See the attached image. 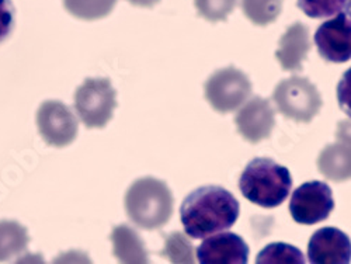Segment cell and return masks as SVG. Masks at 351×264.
I'll return each mask as SVG.
<instances>
[{
  "instance_id": "7a4b0ae2",
  "label": "cell",
  "mask_w": 351,
  "mask_h": 264,
  "mask_svg": "<svg viewBox=\"0 0 351 264\" xmlns=\"http://www.w3.org/2000/svg\"><path fill=\"white\" fill-rule=\"evenodd\" d=\"M291 173L273 159L256 158L242 171L239 189L246 200L263 208H276L289 195Z\"/></svg>"
},
{
  "instance_id": "603a6c76",
  "label": "cell",
  "mask_w": 351,
  "mask_h": 264,
  "mask_svg": "<svg viewBox=\"0 0 351 264\" xmlns=\"http://www.w3.org/2000/svg\"><path fill=\"white\" fill-rule=\"evenodd\" d=\"M14 16L12 0H0V43L10 36L14 27Z\"/></svg>"
},
{
  "instance_id": "ffe728a7",
  "label": "cell",
  "mask_w": 351,
  "mask_h": 264,
  "mask_svg": "<svg viewBox=\"0 0 351 264\" xmlns=\"http://www.w3.org/2000/svg\"><path fill=\"white\" fill-rule=\"evenodd\" d=\"M256 263H295L304 264L305 257L300 249L287 243H271L260 252Z\"/></svg>"
},
{
  "instance_id": "2e32d148",
  "label": "cell",
  "mask_w": 351,
  "mask_h": 264,
  "mask_svg": "<svg viewBox=\"0 0 351 264\" xmlns=\"http://www.w3.org/2000/svg\"><path fill=\"white\" fill-rule=\"evenodd\" d=\"M28 245L27 229L14 221H0V261L23 253Z\"/></svg>"
},
{
  "instance_id": "6da1fadb",
  "label": "cell",
  "mask_w": 351,
  "mask_h": 264,
  "mask_svg": "<svg viewBox=\"0 0 351 264\" xmlns=\"http://www.w3.org/2000/svg\"><path fill=\"white\" fill-rule=\"evenodd\" d=\"M241 214L239 201L219 186L199 187L190 193L180 208L182 224L189 237L204 239L229 229Z\"/></svg>"
},
{
  "instance_id": "9a60e30c",
  "label": "cell",
  "mask_w": 351,
  "mask_h": 264,
  "mask_svg": "<svg viewBox=\"0 0 351 264\" xmlns=\"http://www.w3.org/2000/svg\"><path fill=\"white\" fill-rule=\"evenodd\" d=\"M114 256L121 263H148L149 254L145 248L139 233L128 226L119 225L111 233Z\"/></svg>"
},
{
  "instance_id": "d6986e66",
  "label": "cell",
  "mask_w": 351,
  "mask_h": 264,
  "mask_svg": "<svg viewBox=\"0 0 351 264\" xmlns=\"http://www.w3.org/2000/svg\"><path fill=\"white\" fill-rule=\"evenodd\" d=\"M171 263H194V246L182 232L170 233L162 253Z\"/></svg>"
},
{
  "instance_id": "9c48e42d",
  "label": "cell",
  "mask_w": 351,
  "mask_h": 264,
  "mask_svg": "<svg viewBox=\"0 0 351 264\" xmlns=\"http://www.w3.org/2000/svg\"><path fill=\"white\" fill-rule=\"evenodd\" d=\"M315 44L325 61L343 64L351 58V23L348 12L320 24L315 33Z\"/></svg>"
},
{
  "instance_id": "e0dca14e",
  "label": "cell",
  "mask_w": 351,
  "mask_h": 264,
  "mask_svg": "<svg viewBox=\"0 0 351 264\" xmlns=\"http://www.w3.org/2000/svg\"><path fill=\"white\" fill-rule=\"evenodd\" d=\"M284 0H242L245 16L256 25H269L281 14Z\"/></svg>"
},
{
  "instance_id": "277c9868",
  "label": "cell",
  "mask_w": 351,
  "mask_h": 264,
  "mask_svg": "<svg viewBox=\"0 0 351 264\" xmlns=\"http://www.w3.org/2000/svg\"><path fill=\"white\" fill-rule=\"evenodd\" d=\"M273 100L285 119L297 123H311L324 104L316 86L301 76L281 80L273 93Z\"/></svg>"
},
{
  "instance_id": "5b68a950",
  "label": "cell",
  "mask_w": 351,
  "mask_h": 264,
  "mask_svg": "<svg viewBox=\"0 0 351 264\" xmlns=\"http://www.w3.org/2000/svg\"><path fill=\"white\" fill-rule=\"evenodd\" d=\"M75 108L87 128H104L117 108V92L106 77L86 79L75 93Z\"/></svg>"
},
{
  "instance_id": "7c38bea8",
  "label": "cell",
  "mask_w": 351,
  "mask_h": 264,
  "mask_svg": "<svg viewBox=\"0 0 351 264\" xmlns=\"http://www.w3.org/2000/svg\"><path fill=\"white\" fill-rule=\"evenodd\" d=\"M308 259L315 264H348L351 260L350 239L337 228H322L312 235L308 245Z\"/></svg>"
},
{
  "instance_id": "30bf717a",
  "label": "cell",
  "mask_w": 351,
  "mask_h": 264,
  "mask_svg": "<svg viewBox=\"0 0 351 264\" xmlns=\"http://www.w3.org/2000/svg\"><path fill=\"white\" fill-rule=\"evenodd\" d=\"M249 246L237 233L222 232L210 235L197 249V259L202 264H245L249 260Z\"/></svg>"
},
{
  "instance_id": "3957f363",
  "label": "cell",
  "mask_w": 351,
  "mask_h": 264,
  "mask_svg": "<svg viewBox=\"0 0 351 264\" xmlns=\"http://www.w3.org/2000/svg\"><path fill=\"white\" fill-rule=\"evenodd\" d=\"M124 204L128 218L136 226L154 230L170 221L174 200L165 182L155 178H143L130 186Z\"/></svg>"
},
{
  "instance_id": "44dd1931",
  "label": "cell",
  "mask_w": 351,
  "mask_h": 264,
  "mask_svg": "<svg viewBox=\"0 0 351 264\" xmlns=\"http://www.w3.org/2000/svg\"><path fill=\"white\" fill-rule=\"evenodd\" d=\"M298 8L312 19H325L348 10L350 0H298Z\"/></svg>"
},
{
  "instance_id": "ac0fdd59",
  "label": "cell",
  "mask_w": 351,
  "mask_h": 264,
  "mask_svg": "<svg viewBox=\"0 0 351 264\" xmlns=\"http://www.w3.org/2000/svg\"><path fill=\"white\" fill-rule=\"evenodd\" d=\"M117 0H64L65 9L80 20H99L107 17Z\"/></svg>"
},
{
  "instance_id": "8992f818",
  "label": "cell",
  "mask_w": 351,
  "mask_h": 264,
  "mask_svg": "<svg viewBox=\"0 0 351 264\" xmlns=\"http://www.w3.org/2000/svg\"><path fill=\"white\" fill-rule=\"evenodd\" d=\"M252 95V82L239 69L228 67L211 75L206 83V97L218 112L239 108Z\"/></svg>"
},
{
  "instance_id": "8fae6325",
  "label": "cell",
  "mask_w": 351,
  "mask_h": 264,
  "mask_svg": "<svg viewBox=\"0 0 351 264\" xmlns=\"http://www.w3.org/2000/svg\"><path fill=\"white\" fill-rule=\"evenodd\" d=\"M237 128L250 143L267 139L276 125L274 110L270 101L263 97H253L237 115Z\"/></svg>"
},
{
  "instance_id": "7402d4cb",
  "label": "cell",
  "mask_w": 351,
  "mask_h": 264,
  "mask_svg": "<svg viewBox=\"0 0 351 264\" xmlns=\"http://www.w3.org/2000/svg\"><path fill=\"white\" fill-rule=\"evenodd\" d=\"M238 0H194L195 9L201 17L208 21H225L235 10Z\"/></svg>"
},
{
  "instance_id": "cb8c5ba5",
  "label": "cell",
  "mask_w": 351,
  "mask_h": 264,
  "mask_svg": "<svg viewBox=\"0 0 351 264\" xmlns=\"http://www.w3.org/2000/svg\"><path fill=\"white\" fill-rule=\"evenodd\" d=\"M128 2L138 8H154L160 0H128Z\"/></svg>"
},
{
  "instance_id": "52a82bcc",
  "label": "cell",
  "mask_w": 351,
  "mask_h": 264,
  "mask_svg": "<svg viewBox=\"0 0 351 264\" xmlns=\"http://www.w3.org/2000/svg\"><path fill=\"white\" fill-rule=\"evenodd\" d=\"M335 210L332 189L324 182H306L301 184L289 201V213L295 222L315 225L330 217Z\"/></svg>"
},
{
  "instance_id": "4fadbf2b",
  "label": "cell",
  "mask_w": 351,
  "mask_h": 264,
  "mask_svg": "<svg viewBox=\"0 0 351 264\" xmlns=\"http://www.w3.org/2000/svg\"><path fill=\"white\" fill-rule=\"evenodd\" d=\"M309 51L311 38L308 27L302 23H295L289 25L280 38L276 56L284 71L297 72L302 69Z\"/></svg>"
},
{
  "instance_id": "ba28073f",
  "label": "cell",
  "mask_w": 351,
  "mask_h": 264,
  "mask_svg": "<svg viewBox=\"0 0 351 264\" xmlns=\"http://www.w3.org/2000/svg\"><path fill=\"white\" fill-rule=\"evenodd\" d=\"M37 125L43 139L56 148H64L77 136V120L72 110L56 100L43 103L37 112Z\"/></svg>"
},
{
  "instance_id": "5bb4252c",
  "label": "cell",
  "mask_w": 351,
  "mask_h": 264,
  "mask_svg": "<svg viewBox=\"0 0 351 264\" xmlns=\"http://www.w3.org/2000/svg\"><path fill=\"white\" fill-rule=\"evenodd\" d=\"M317 167L326 179L341 183L350 179V145L348 141L340 139L336 143L328 145L320 152Z\"/></svg>"
}]
</instances>
